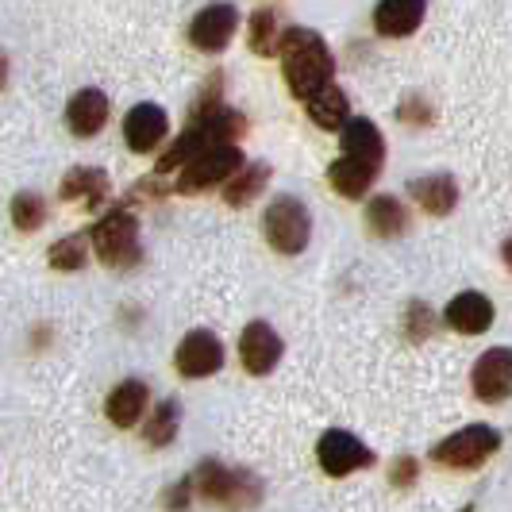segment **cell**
<instances>
[{
    "instance_id": "29",
    "label": "cell",
    "mask_w": 512,
    "mask_h": 512,
    "mask_svg": "<svg viewBox=\"0 0 512 512\" xmlns=\"http://www.w3.org/2000/svg\"><path fill=\"white\" fill-rule=\"evenodd\" d=\"M8 81V62H4V54H0V85Z\"/></svg>"
},
{
    "instance_id": "23",
    "label": "cell",
    "mask_w": 512,
    "mask_h": 512,
    "mask_svg": "<svg viewBox=\"0 0 512 512\" xmlns=\"http://www.w3.org/2000/svg\"><path fill=\"white\" fill-rule=\"evenodd\" d=\"M270 178V170L266 166H251V170H239L235 178L228 181V189H224V201L235 208L251 205L258 193H262V185Z\"/></svg>"
},
{
    "instance_id": "18",
    "label": "cell",
    "mask_w": 512,
    "mask_h": 512,
    "mask_svg": "<svg viewBox=\"0 0 512 512\" xmlns=\"http://www.w3.org/2000/svg\"><path fill=\"white\" fill-rule=\"evenodd\" d=\"M374 178H378V166H366V162H355V158H339L328 170V181L335 185V193L347 197V201H362L370 193Z\"/></svg>"
},
{
    "instance_id": "7",
    "label": "cell",
    "mask_w": 512,
    "mask_h": 512,
    "mask_svg": "<svg viewBox=\"0 0 512 512\" xmlns=\"http://www.w3.org/2000/svg\"><path fill=\"white\" fill-rule=\"evenodd\" d=\"M316 459L324 466V474H332V478H347V474H355V470H366L370 462H374V451L355 439L351 432H324L320 443H316Z\"/></svg>"
},
{
    "instance_id": "28",
    "label": "cell",
    "mask_w": 512,
    "mask_h": 512,
    "mask_svg": "<svg viewBox=\"0 0 512 512\" xmlns=\"http://www.w3.org/2000/svg\"><path fill=\"white\" fill-rule=\"evenodd\" d=\"M412 474H416V462L412 459H401V466H397V474H393V482H401V486H409Z\"/></svg>"
},
{
    "instance_id": "17",
    "label": "cell",
    "mask_w": 512,
    "mask_h": 512,
    "mask_svg": "<svg viewBox=\"0 0 512 512\" xmlns=\"http://www.w3.org/2000/svg\"><path fill=\"white\" fill-rule=\"evenodd\" d=\"M447 324H451L455 332H466V335L486 332L489 324H493V301L482 297V293H459V297L447 305Z\"/></svg>"
},
{
    "instance_id": "11",
    "label": "cell",
    "mask_w": 512,
    "mask_h": 512,
    "mask_svg": "<svg viewBox=\"0 0 512 512\" xmlns=\"http://www.w3.org/2000/svg\"><path fill=\"white\" fill-rule=\"evenodd\" d=\"M512 389V355L505 347H493L486 351L482 359L474 362V393L489 401V405H497V401H505Z\"/></svg>"
},
{
    "instance_id": "8",
    "label": "cell",
    "mask_w": 512,
    "mask_h": 512,
    "mask_svg": "<svg viewBox=\"0 0 512 512\" xmlns=\"http://www.w3.org/2000/svg\"><path fill=\"white\" fill-rule=\"evenodd\" d=\"M239 31V8L231 4H208L189 24V43L205 54H220Z\"/></svg>"
},
{
    "instance_id": "22",
    "label": "cell",
    "mask_w": 512,
    "mask_h": 512,
    "mask_svg": "<svg viewBox=\"0 0 512 512\" xmlns=\"http://www.w3.org/2000/svg\"><path fill=\"white\" fill-rule=\"evenodd\" d=\"M366 216H370V228L385 235V239H393V235H401L405 224H409V216H405V205L397 201V197H374L370 208H366Z\"/></svg>"
},
{
    "instance_id": "14",
    "label": "cell",
    "mask_w": 512,
    "mask_h": 512,
    "mask_svg": "<svg viewBox=\"0 0 512 512\" xmlns=\"http://www.w3.org/2000/svg\"><path fill=\"white\" fill-rule=\"evenodd\" d=\"M66 124L81 139L97 135L108 124V97H104L101 89H81L74 101H70V108H66Z\"/></svg>"
},
{
    "instance_id": "27",
    "label": "cell",
    "mask_w": 512,
    "mask_h": 512,
    "mask_svg": "<svg viewBox=\"0 0 512 512\" xmlns=\"http://www.w3.org/2000/svg\"><path fill=\"white\" fill-rule=\"evenodd\" d=\"M85 235H66V239H58L51 247V266L54 270H81L85 266Z\"/></svg>"
},
{
    "instance_id": "12",
    "label": "cell",
    "mask_w": 512,
    "mask_h": 512,
    "mask_svg": "<svg viewBox=\"0 0 512 512\" xmlns=\"http://www.w3.org/2000/svg\"><path fill=\"white\" fill-rule=\"evenodd\" d=\"M166 128H170V116L158 104H135L124 116V139H128L131 151L139 154H151L162 143Z\"/></svg>"
},
{
    "instance_id": "21",
    "label": "cell",
    "mask_w": 512,
    "mask_h": 512,
    "mask_svg": "<svg viewBox=\"0 0 512 512\" xmlns=\"http://www.w3.org/2000/svg\"><path fill=\"white\" fill-rule=\"evenodd\" d=\"M308 116H312V124H320L324 131H339L347 120H351V104H347V93L343 89H320L312 101H308Z\"/></svg>"
},
{
    "instance_id": "6",
    "label": "cell",
    "mask_w": 512,
    "mask_h": 512,
    "mask_svg": "<svg viewBox=\"0 0 512 512\" xmlns=\"http://www.w3.org/2000/svg\"><path fill=\"white\" fill-rule=\"evenodd\" d=\"M243 170V151L239 147H208L201 151L193 162H185L178 178L181 193H201L208 185H220V181H231Z\"/></svg>"
},
{
    "instance_id": "26",
    "label": "cell",
    "mask_w": 512,
    "mask_h": 512,
    "mask_svg": "<svg viewBox=\"0 0 512 512\" xmlns=\"http://www.w3.org/2000/svg\"><path fill=\"white\" fill-rule=\"evenodd\" d=\"M43 220H47V205H43V197H35V193H20L16 201H12V224L20 231H39L43 228Z\"/></svg>"
},
{
    "instance_id": "13",
    "label": "cell",
    "mask_w": 512,
    "mask_h": 512,
    "mask_svg": "<svg viewBox=\"0 0 512 512\" xmlns=\"http://www.w3.org/2000/svg\"><path fill=\"white\" fill-rule=\"evenodd\" d=\"M339 131H343V158H355V162H366V166H382L385 139L374 120L351 116Z\"/></svg>"
},
{
    "instance_id": "16",
    "label": "cell",
    "mask_w": 512,
    "mask_h": 512,
    "mask_svg": "<svg viewBox=\"0 0 512 512\" xmlns=\"http://www.w3.org/2000/svg\"><path fill=\"white\" fill-rule=\"evenodd\" d=\"M147 401H151V389L131 378V382H120L108 393L104 412H108V420H112L116 428H131V424H139V416L147 412Z\"/></svg>"
},
{
    "instance_id": "3",
    "label": "cell",
    "mask_w": 512,
    "mask_h": 512,
    "mask_svg": "<svg viewBox=\"0 0 512 512\" xmlns=\"http://www.w3.org/2000/svg\"><path fill=\"white\" fill-rule=\"evenodd\" d=\"M197 489L201 497L212 505H224V509H247L258 501V482L243 470H231L224 462H201L197 470Z\"/></svg>"
},
{
    "instance_id": "30",
    "label": "cell",
    "mask_w": 512,
    "mask_h": 512,
    "mask_svg": "<svg viewBox=\"0 0 512 512\" xmlns=\"http://www.w3.org/2000/svg\"><path fill=\"white\" fill-rule=\"evenodd\" d=\"M459 512H474V505H466V509H459Z\"/></svg>"
},
{
    "instance_id": "4",
    "label": "cell",
    "mask_w": 512,
    "mask_h": 512,
    "mask_svg": "<svg viewBox=\"0 0 512 512\" xmlns=\"http://www.w3.org/2000/svg\"><path fill=\"white\" fill-rule=\"evenodd\" d=\"M262 231H266L270 247H278L282 255H301L308 247V235H312V216L297 197H278L266 208Z\"/></svg>"
},
{
    "instance_id": "9",
    "label": "cell",
    "mask_w": 512,
    "mask_h": 512,
    "mask_svg": "<svg viewBox=\"0 0 512 512\" xmlns=\"http://www.w3.org/2000/svg\"><path fill=\"white\" fill-rule=\"evenodd\" d=\"M224 366V343L208 328H197L181 339L178 347V370L185 378H208Z\"/></svg>"
},
{
    "instance_id": "2",
    "label": "cell",
    "mask_w": 512,
    "mask_h": 512,
    "mask_svg": "<svg viewBox=\"0 0 512 512\" xmlns=\"http://www.w3.org/2000/svg\"><path fill=\"white\" fill-rule=\"evenodd\" d=\"M93 247L101 255L104 266L112 270H128L143 258L139 247V220L131 212H108L101 224L93 228Z\"/></svg>"
},
{
    "instance_id": "25",
    "label": "cell",
    "mask_w": 512,
    "mask_h": 512,
    "mask_svg": "<svg viewBox=\"0 0 512 512\" xmlns=\"http://www.w3.org/2000/svg\"><path fill=\"white\" fill-rule=\"evenodd\" d=\"M278 12L274 8H258L251 16V51L255 54H270L278 47Z\"/></svg>"
},
{
    "instance_id": "1",
    "label": "cell",
    "mask_w": 512,
    "mask_h": 512,
    "mask_svg": "<svg viewBox=\"0 0 512 512\" xmlns=\"http://www.w3.org/2000/svg\"><path fill=\"white\" fill-rule=\"evenodd\" d=\"M278 47H282V70H285L289 89H293V97L312 101L320 89L332 85L335 58H332V51H328V43H324L316 31H308V27H289L282 39H278Z\"/></svg>"
},
{
    "instance_id": "19",
    "label": "cell",
    "mask_w": 512,
    "mask_h": 512,
    "mask_svg": "<svg viewBox=\"0 0 512 512\" xmlns=\"http://www.w3.org/2000/svg\"><path fill=\"white\" fill-rule=\"evenodd\" d=\"M412 197L420 201L424 212L447 216L451 208L459 205V185H455V178H447V174H432V178L412 181Z\"/></svg>"
},
{
    "instance_id": "15",
    "label": "cell",
    "mask_w": 512,
    "mask_h": 512,
    "mask_svg": "<svg viewBox=\"0 0 512 512\" xmlns=\"http://www.w3.org/2000/svg\"><path fill=\"white\" fill-rule=\"evenodd\" d=\"M424 20V0H385L374 8V27L385 39H405Z\"/></svg>"
},
{
    "instance_id": "5",
    "label": "cell",
    "mask_w": 512,
    "mask_h": 512,
    "mask_svg": "<svg viewBox=\"0 0 512 512\" xmlns=\"http://www.w3.org/2000/svg\"><path fill=\"white\" fill-rule=\"evenodd\" d=\"M497 447H501V432H497V428H489V424H470V428H462V432L447 436L443 443H436L432 459L443 462V466H451V470H474V466H482Z\"/></svg>"
},
{
    "instance_id": "20",
    "label": "cell",
    "mask_w": 512,
    "mask_h": 512,
    "mask_svg": "<svg viewBox=\"0 0 512 512\" xmlns=\"http://www.w3.org/2000/svg\"><path fill=\"white\" fill-rule=\"evenodd\" d=\"M108 193V174L97 166H77L62 178V201H77V205H97Z\"/></svg>"
},
{
    "instance_id": "24",
    "label": "cell",
    "mask_w": 512,
    "mask_h": 512,
    "mask_svg": "<svg viewBox=\"0 0 512 512\" xmlns=\"http://www.w3.org/2000/svg\"><path fill=\"white\" fill-rule=\"evenodd\" d=\"M178 424H181V409L174 405V401H162L158 409H154V416L147 420V443L151 447H166L170 439L178 436Z\"/></svg>"
},
{
    "instance_id": "10",
    "label": "cell",
    "mask_w": 512,
    "mask_h": 512,
    "mask_svg": "<svg viewBox=\"0 0 512 512\" xmlns=\"http://www.w3.org/2000/svg\"><path fill=\"white\" fill-rule=\"evenodd\" d=\"M239 359L251 374H270L282 359V335L274 332L266 320L247 324L243 335H239Z\"/></svg>"
}]
</instances>
